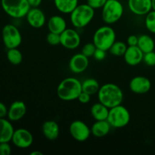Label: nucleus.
Masks as SVG:
<instances>
[{
    "mask_svg": "<svg viewBox=\"0 0 155 155\" xmlns=\"http://www.w3.org/2000/svg\"><path fill=\"white\" fill-rule=\"evenodd\" d=\"M2 42L7 49L18 48L22 42V36L19 29L13 24H6L2 30Z\"/></svg>",
    "mask_w": 155,
    "mask_h": 155,
    "instance_id": "obj_8",
    "label": "nucleus"
},
{
    "mask_svg": "<svg viewBox=\"0 0 155 155\" xmlns=\"http://www.w3.org/2000/svg\"><path fill=\"white\" fill-rule=\"evenodd\" d=\"M115 41L116 32L108 24L98 27L92 36V42L95 44L96 48L107 51H109Z\"/></svg>",
    "mask_w": 155,
    "mask_h": 155,
    "instance_id": "obj_4",
    "label": "nucleus"
},
{
    "mask_svg": "<svg viewBox=\"0 0 155 155\" xmlns=\"http://www.w3.org/2000/svg\"><path fill=\"white\" fill-rule=\"evenodd\" d=\"M25 18L29 25L33 28H42L46 23L45 13L39 7L30 8Z\"/></svg>",
    "mask_w": 155,
    "mask_h": 155,
    "instance_id": "obj_13",
    "label": "nucleus"
},
{
    "mask_svg": "<svg viewBox=\"0 0 155 155\" xmlns=\"http://www.w3.org/2000/svg\"><path fill=\"white\" fill-rule=\"evenodd\" d=\"M31 8H38L42 4V0H27Z\"/></svg>",
    "mask_w": 155,
    "mask_h": 155,
    "instance_id": "obj_38",
    "label": "nucleus"
},
{
    "mask_svg": "<svg viewBox=\"0 0 155 155\" xmlns=\"http://www.w3.org/2000/svg\"><path fill=\"white\" fill-rule=\"evenodd\" d=\"M144 53L137 45L128 46L124 55V61L130 66H137L143 61Z\"/></svg>",
    "mask_w": 155,
    "mask_h": 155,
    "instance_id": "obj_17",
    "label": "nucleus"
},
{
    "mask_svg": "<svg viewBox=\"0 0 155 155\" xmlns=\"http://www.w3.org/2000/svg\"><path fill=\"white\" fill-rule=\"evenodd\" d=\"M11 122L12 121L5 119V117L0 118V143L12 141L15 129Z\"/></svg>",
    "mask_w": 155,
    "mask_h": 155,
    "instance_id": "obj_20",
    "label": "nucleus"
},
{
    "mask_svg": "<svg viewBox=\"0 0 155 155\" xmlns=\"http://www.w3.org/2000/svg\"><path fill=\"white\" fill-rule=\"evenodd\" d=\"M12 153V147L8 142L0 143V155H10Z\"/></svg>",
    "mask_w": 155,
    "mask_h": 155,
    "instance_id": "obj_33",
    "label": "nucleus"
},
{
    "mask_svg": "<svg viewBox=\"0 0 155 155\" xmlns=\"http://www.w3.org/2000/svg\"><path fill=\"white\" fill-rule=\"evenodd\" d=\"M82 92V82L75 77L64 79L57 87L58 97L64 101L77 100Z\"/></svg>",
    "mask_w": 155,
    "mask_h": 155,
    "instance_id": "obj_2",
    "label": "nucleus"
},
{
    "mask_svg": "<svg viewBox=\"0 0 155 155\" xmlns=\"http://www.w3.org/2000/svg\"><path fill=\"white\" fill-rule=\"evenodd\" d=\"M137 46L143 51V53L150 52L154 50V39L148 34H142L139 36Z\"/></svg>",
    "mask_w": 155,
    "mask_h": 155,
    "instance_id": "obj_24",
    "label": "nucleus"
},
{
    "mask_svg": "<svg viewBox=\"0 0 155 155\" xmlns=\"http://www.w3.org/2000/svg\"><path fill=\"white\" fill-rule=\"evenodd\" d=\"M27 106L22 101H15L11 104L8 110V119L12 122L19 121L25 116Z\"/></svg>",
    "mask_w": 155,
    "mask_h": 155,
    "instance_id": "obj_16",
    "label": "nucleus"
},
{
    "mask_svg": "<svg viewBox=\"0 0 155 155\" xmlns=\"http://www.w3.org/2000/svg\"><path fill=\"white\" fill-rule=\"evenodd\" d=\"M90 113L95 120H106L109 114V108L101 102L95 103L90 108Z\"/></svg>",
    "mask_w": 155,
    "mask_h": 155,
    "instance_id": "obj_23",
    "label": "nucleus"
},
{
    "mask_svg": "<svg viewBox=\"0 0 155 155\" xmlns=\"http://www.w3.org/2000/svg\"><path fill=\"white\" fill-rule=\"evenodd\" d=\"M6 56L8 61L13 65H19L23 61L22 53L18 48L8 49Z\"/></svg>",
    "mask_w": 155,
    "mask_h": 155,
    "instance_id": "obj_26",
    "label": "nucleus"
},
{
    "mask_svg": "<svg viewBox=\"0 0 155 155\" xmlns=\"http://www.w3.org/2000/svg\"><path fill=\"white\" fill-rule=\"evenodd\" d=\"M110 127L108 121L106 120H95V122L91 127L92 135L96 138H102L107 136L110 132Z\"/></svg>",
    "mask_w": 155,
    "mask_h": 155,
    "instance_id": "obj_21",
    "label": "nucleus"
},
{
    "mask_svg": "<svg viewBox=\"0 0 155 155\" xmlns=\"http://www.w3.org/2000/svg\"><path fill=\"white\" fill-rule=\"evenodd\" d=\"M138 40H139V36H137L136 35H130L127 38V45L128 46H136L138 45Z\"/></svg>",
    "mask_w": 155,
    "mask_h": 155,
    "instance_id": "obj_36",
    "label": "nucleus"
},
{
    "mask_svg": "<svg viewBox=\"0 0 155 155\" xmlns=\"http://www.w3.org/2000/svg\"><path fill=\"white\" fill-rule=\"evenodd\" d=\"M12 143L16 147L22 149L28 148L33 145V134L28 130L24 128H19L15 130L12 136Z\"/></svg>",
    "mask_w": 155,
    "mask_h": 155,
    "instance_id": "obj_11",
    "label": "nucleus"
},
{
    "mask_svg": "<svg viewBox=\"0 0 155 155\" xmlns=\"http://www.w3.org/2000/svg\"><path fill=\"white\" fill-rule=\"evenodd\" d=\"M69 132L74 139L80 142H86L92 135L91 128L82 120H74L70 124Z\"/></svg>",
    "mask_w": 155,
    "mask_h": 155,
    "instance_id": "obj_9",
    "label": "nucleus"
},
{
    "mask_svg": "<svg viewBox=\"0 0 155 155\" xmlns=\"http://www.w3.org/2000/svg\"><path fill=\"white\" fill-rule=\"evenodd\" d=\"M42 133L48 140L54 141L60 135V127L54 120H46L42 125Z\"/></svg>",
    "mask_w": 155,
    "mask_h": 155,
    "instance_id": "obj_19",
    "label": "nucleus"
},
{
    "mask_svg": "<svg viewBox=\"0 0 155 155\" xmlns=\"http://www.w3.org/2000/svg\"><path fill=\"white\" fill-rule=\"evenodd\" d=\"M107 51H104V50L101 49V48H96L95 53H94L93 58L96 61H103L106 58V55H107Z\"/></svg>",
    "mask_w": 155,
    "mask_h": 155,
    "instance_id": "obj_34",
    "label": "nucleus"
},
{
    "mask_svg": "<svg viewBox=\"0 0 155 155\" xmlns=\"http://www.w3.org/2000/svg\"><path fill=\"white\" fill-rule=\"evenodd\" d=\"M95 10L87 3L79 4L70 14V21L76 29H83L87 27L95 17Z\"/></svg>",
    "mask_w": 155,
    "mask_h": 155,
    "instance_id": "obj_3",
    "label": "nucleus"
},
{
    "mask_svg": "<svg viewBox=\"0 0 155 155\" xmlns=\"http://www.w3.org/2000/svg\"><path fill=\"white\" fill-rule=\"evenodd\" d=\"M1 5L3 11L15 19L25 18L31 8L27 0H1Z\"/></svg>",
    "mask_w": 155,
    "mask_h": 155,
    "instance_id": "obj_6",
    "label": "nucleus"
},
{
    "mask_svg": "<svg viewBox=\"0 0 155 155\" xmlns=\"http://www.w3.org/2000/svg\"><path fill=\"white\" fill-rule=\"evenodd\" d=\"M54 7L60 13L70 15L79 5V0H53Z\"/></svg>",
    "mask_w": 155,
    "mask_h": 155,
    "instance_id": "obj_22",
    "label": "nucleus"
},
{
    "mask_svg": "<svg viewBox=\"0 0 155 155\" xmlns=\"http://www.w3.org/2000/svg\"><path fill=\"white\" fill-rule=\"evenodd\" d=\"M8 108L4 103L0 101V118H4L7 117Z\"/></svg>",
    "mask_w": 155,
    "mask_h": 155,
    "instance_id": "obj_37",
    "label": "nucleus"
},
{
    "mask_svg": "<svg viewBox=\"0 0 155 155\" xmlns=\"http://www.w3.org/2000/svg\"><path fill=\"white\" fill-rule=\"evenodd\" d=\"M128 45L123 41H115L109 49V52L114 56H124L127 51Z\"/></svg>",
    "mask_w": 155,
    "mask_h": 155,
    "instance_id": "obj_27",
    "label": "nucleus"
},
{
    "mask_svg": "<svg viewBox=\"0 0 155 155\" xmlns=\"http://www.w3.org/2000/svg\"><path fill=\"white\" fill-rule=\"evenodd\" d=\"M145 26L150 33L155 34V11L151 10L145 15Z\"/></svg>",
    "mask_w": 155,
    "mask_h": 155,
    "instance_id": "obj_28",
    "label": "nucleus"
},
{
    "mask_svg": "<svg viewBox=\"0 0 155 155\" xmlns=\"http://www.w3.org/2000/svg\"><path fill=\"white\" fill-rule=\"evenodd\" d=\"M46 41L49 45H58L60 44V34L49 32L46 36Z\"/></svg>",
    "mask_w": 155,
    "mask_h": 155,
    "instance_id": "obj_30",
    "label": "nucleus"
},
{
    "mask_svg": "<svg viewBox=\"0 0 155 155\" xmlns=\"http://www.w3.org/2000/svg\"><path fill=\"white\" fill-rule=\"evenodd\" d=\"M130 118L131 116L129 110L121 104L109 109L107 120L112 128L120 129L130 124Z\"/></svg>",
    "mask_w": 155,
    "mask_h": 155,
    "instance_id": "obj_7",
    "label": "nucleus"
},
{
    "mask_svg": "<svg viewBox=\"0 0 155 155\" xmlns=\"http://www.w3.org/2000/svg\"><path fill=\"white\" fill-rule=\"evenodd\" d=\"M143 61L147 66H155V51H152L144 54Z\"/></svg>",
    "mask_w": 155,
    "mask_h": 155,
    "instance_id": "obj_31",
    "label": "nucleus"
},
{
    "mask_svg": "<svg viewBox=\"0 0 155 155\" xmlns=\"http://www.w3.org/2000/svg\"><path fill=\"white\" fill-rule=\"evenodd\" d=\"M60 44L67 49L74 50L81 44V36L76 28H67L60 34Z\"/></svg>",
    "mask_w": 155,
    "mask_h": 155,
    "instance_id": "obj_10",
    "label": "nucleus"
},
{
    "mask_svg": "<svg viewBox=\"0 0 155 155\" xmlns=\"http://www.w3.org/2000/svg\"><path fill=\"white\" fill-rule=\"evenodd\" d=\"M128 8L133 15L145 16L152 10L151 0H128Z\"/></svg>",
    "mask_w": 155,
    "mask_h": 155,
    "instance_id": "obj_15",
    "label": "nucleus"
},
{
    "mask_svg": "<svg viewBox=\"0 0 155 155\" xmlns=\"http://www.w3.org/2000/svg\"><path fill=\"white\" fill-rule=\"evenodd\" d=\"M98 101L109 109L120 105L124 101V92L120 86L112 83H107L100 86L98 93Z\"/></svg>",
    "mask_w": 155,
    "mask_h": 155,
    "instance_id": "obj_1",
    "label": "nucleus"
},
{
    "mask_svg": "<svg viewBox=\"0 0 155 155\" xmlns=\"http://www.w3.org/2000/svg\"><path fill=\"white\" fill-rule=\"evenodd\" d=\"M124 8L119 0H107L101 8V18L105 24L111 25L123 17Z\"/></svg>",
    "mask_w": 155,
    "mask_h": 155,
    "instance_id": "obj_5",
    "label": "nucleus"
},
{
    "mask_svg": "<svg viewBox=\"0 0 155 155\" xmlns=\"http://www.w3.org/2000/svg\"><path fill=\"white\" fill-rule=\"evenodd\" d=\"M107 0H86V3L95 10L102 8Z\"/></svg>",
    "mask_w": 155,
    "mask_h": 155,
    "instance_id": "obj_32",
    "label": "nucleus"
},
{
    "mask_svg": "<svg viewBox=\"0 0 155 155\" xmlns=\"http://www.w3.org/2000/svg\"><path fill=\"white\" fill-rule=\"evenodd\" d=\"M48 31L61 34L68 28V23L62 16L58 15L50 17L47 22Z\"/></svg>",
    "mask_w": 155,
    "mask_h": 155,
    "instance_id": "obj_18",
    "label": "nucleus"
},
{
    "mask_svg": "<svg viewBox=\"0 0 155 155\" xmlns=\"http://www.w3.org/2000/svg\"><path fill=\"white\" fill-rule=\"evenodd\" d=\"M129 87L131 92L137 95H143L151 90V80L144 76H136L130 82Z\"/></svg>",
    "mask_w": 155,
    "mask_h": 155,
    "instance_id": "obj_12",
    "label": "nucleus"
},
{
    "mask_svg": "<svg viewBox=\"0 0 155 155\" xmlns=\"http://www.w3.org/2000/svg\"><path fill=\"white\" fill-rule=\"evenodd\" d=\"M89 64V58L82 52L77 53L71 58L69 61V69L75 74H80L85 72Z\"/></svg>",
    "mask_w": 155,
    "mask_h": 155,
    "instance_id": "obj_14",
    "label": "nucleus"
},
{
    "mask_svg": "<svg viewBox=\"0 0 155 155\" xmlns=\"http://www.w3.org/2000/svg\"><path fill=\"white\" fill-rule=\"evenodd\" d=\"M96 48V46H95L93 42H88V43L85 44L83 45V48H82L81 52L89 58L90 57H93L94 53H95Z\"/></svg>",
    "mask_w": 155,
    "mask_h": 155,
    "instance_id": "obj_29",
    "label": "nucleus"
},
{
    "mask_svg": "<svg viewBox=\"0 0 155 155\" xmlns=\"http://www.w3.org/2000/svg\"><path fill=\"white\" fill-rule=\"evenodd\" d=\"M77 100H78L81 104H88L91 100V95H89V94L86 93V92H82L81 93H80V95H79Z\"/></svg>",
    "mask_w": 155,
    "mask_h": 155,
    "instance_id": "obj_35",
    "label": "nucleus"
},
{
    "mask_svg": "<svg viewBox=\"0 0 155 155\" xmlns=\"http://www.w3.org/2000/svg\"><path fill=\"white\" fill-rule=\"evenodd\" d=\"M152 2V10L155 11V0H151Z\"/></svg>",
    "mask_w": 155,
    "mask_h": 155,
    "instance_id": "obj_40",
    "label": "nucleus"
},
{
    "mask_svg": "<svg viewBox=\"0 0 155 155\" xmlns=\"http://www.w3.org/2000/svg\"><path fill=\"white\" fill-rule=\"evenodd\" d=\"M100 89V85L95 79L88 78L82 82V90L83 92H86L92 95L98 93Z\"/></svg>",
    "mask_w": 155,
    "mask_h": 155,
    "instance_id": "obj_25",
    "label": "nucleus"
},
{
    "mask_svg": "<svg viewBox=\"0 0 155 155\" xmlns=\"http://www.w3.org/2000/svg\"><path fill=\"white\" fill-rule=\"evenodd\" d=\"M154 42H155V38H154Z\"/></svg>",
    "mask_w": 155,
    "mask_h": 155,
    "instance_id": "obj_41",
    "label": "nucleus"
},
{
    "mask_svg": "<svg viewBox=\"0 0 155 155\" xmlns=\"http://www.w3.org/2000/svg\"><path fill=\"white\" fill-rule=\"evenodd\" d=\"M30 155H43V154H42V152H41V151H33V152L30 153Z\"/></svg>",
    "mask_w": 155,
    "mask_h": 155,
    "instance_id": "obj_39",
    "label": "nucleus"
}]
</instances>
